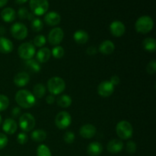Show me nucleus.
<instances>
[{
  "mask_svg": "<svg viewBox=\"0 0 156 156\" xmlns=\"http://www.w3.org/2000/svg\"><path fill=\"white\" fill-rule=\"evenodd\" d=\"M15 101L16 103L21 108L27 109L32 108L35 105L36 98L31 92L25 89L19 90L15 94Z\"/></svg>",
  "mask_w": 156,
  "mask_h": 156,
  "instance_id": "1",
  "label": "nucleus"
},
{
  "mask_svg": "<svg viewBox=\"0 0 156 156\" xmlns=\"http://www.w3.org/2000/svg\"><path fill=\"white\" fill-rule=\"evenodd\" d=\"M154 27V21L150 16L143 15L139 18L136 21L135 28L138 33L147 34L152 30Z\"/></svg>",
  "mask_w": 156,
  "mask_h": 156,
  "instance_id": "2",
  "label": "nucleus"
},
{
  "mask_svg": "<svg viewBox=\"0 0 156 156\" xmlns=\"http://www.w3.org/2000/svg\"><path fill=\"white\" fill-rule=\"evenodd\" d=\"M47 88L48 91L51 93L53 95L59 94L65 90L66 82L62 78L54 76L50 78L47 82Z\"/></svg>",
  "mask_w": 156,
  "mask_h": 156,
  "instance_id": "3",
  "label": "nucleus"
},
{
  "mask_svg": "<svg viewBox=\"0 0 156 156\" xmlns=\"http://www.w3.org/2000/svg\"><path fill=\"white\" fill-rule=\"evenodd\" d=\"M116 132L119 138L121 140H129L133 136V128L128 121L122 120L117 124Z\"/></svg>",
  "mask_w": 156,
  "mask_h": 156,
  "instance_id": "4",
  "label": "nucleus"
},
{
  "mask_svg": "<svg viewBox=\"0 0 156 156\" xmlns=\"http://www.w3.org/2000/svg\"><path fill=\"white\" fill-rule=\"evenodd\" d=\"M36 50L34 44L31 43L25 42L21 44L18 49V53L21 59L28 60L34 56Z\"/></svg>",
  "mask_w": 156,
  "mask_h": 156,
  "instance_id": "5",
  "label": "nucleus"
},
{
  "mask_svg": "<svg viewBox=\"0 0 156 156\" xmlns=\"http://www.w3.org/2000/svg\"><path fill=\"white\" fill-rule=\"evenodd\" d=\"M30 8L34 15H43L49 9L48 0H30Z\"/></svg>",
  "mask_w": 156,
  "mask_h": 156,
  "instance_id": "6",
  "label": "nucleus"
},
{
  "mask_svg": "<svg viewBox=\"0 0 156 156\" xmlns=\"http://www.w3.org/2000/svg\"><path fill=\"white\" fill-rule=\"evenodd\" d=\"M36 121L35 118L30 113H24L19 118V126L24 132H30L34 128Z\"/></svg>",
  "mask_w": 156,
  "mask_h": 156,
  "instance_id": "7",
  "label": "nucleus"
},
{
  "mask_svg": "<svg viewBox=\"0 0 156 156\" xmlns=\"http://www.w3.org/2000/svg\"><path fill=\"white\" fill-rule=\"evenodd\" d=\"M10 31L12 37L17 40L25 39L28 33L27 27L21 22H17L12 24Z\"/></svg>",
  "mask_w": 156,
  "mask_h": 156,
  "instance_id": "8",
  "label": "nucleus"
},
{
  "mask_svg": "<svg viewBox=\"0 0 156 156\" xmlns=\"http://www.w3.org/2000/svg\"><path fill=\"white\" fill-rule=\"evenodd\" d=\"M72 123V117L66 111H61L58 113L55 118V124L59 129H65L70 126Z\"/></svg>",
  "mask_w": 156,
  "mask_h": 156,
  "instance_id": "9",
  "label": "nucleus"
},
{
  "mask_svg": "<svg viewBox=\"0 0 156 156\" xmlns=\"http://www.w3.org/2000/svg\"><path fill=\"white\" fill-rule=\"evenodd\" d=\"M64 32L61 27H55L50 31L48 34V41L51 45L58 46L62 41Z\"/></svg>",
  "mask_w": 156,
  "mask_h": 156,
  "instance_id": "10",
  "label": "nucleus"
},
{
  "mask_svg": "<svg viewBox=\"0 0 156 156\" xmlns=\"http://www.w3.org/2000/svg\"><path fill=\"white\" fill-rule=\"evenodd\" d=\"M114 91V86L110 81H104L98 87V93L103 98L110 97Z\"/></svg>",
  "mask_w": 156,
  "mask_h": 156,
  "instance_id": "11",
  "label": "nucleus"
},
{
  "mask_svg": "<svg viewBox=\"0 0 156 156\" xmlns=\"http://www.w3.org/2000/svg\"><path fill=\"white\" fill-rule=\"evenodd\" d=\"M110 30L114 37H120L124 34L125 31H126V27L121 21H114L110 25Z\"/></svg>",
  "mask_w": 156,
  "mask_h": 156,
  "instance_id": "12",
  "label": "nucleus"
},
{
  "mask_svg": "<svg viewBox=\"0 0 156 156\" xmlns=\"http://www.w3.org/2000/svg\"><path fill=\"white\" fill-rule=\"evenodd\" d=\"M97 129L96 127L92 124L83 125L79 129V134L84 139H91L95 136Z\"/></svg>",
  "mask_w": 156,
  "mask_h": 156,
  "instance_id": "13",
  "label": "nucleus"
},
{
  "mask_svg": "<svg viewBox=\"0 0 156 156\" xmlns=\"http://www.w3.org/2000/svg\"><path fill=\"white\" fill-rule=\"evenodd\" d=\"M2 129L5 133L12 135L18 129V125L14 119L7 118L4 120L2 124Z\"/></svg>",
  "mask_w": 156,
  "mask_h": 156,
  "instance_id": "14",
  "label": "nucleus"
},
{
  "mask_svg": "<svg viewBox=\"0 0 156 156\" xmlns=\"http://www.w3.org/2000/svg\"><path fill=\"white\" fill-rule=\"evenodd\" d=\"M123 149V143L121 140L114 139L111 140L107 146V149L112 154H117L121 152Z\"/></svg>",
  "mask_w": 156,
  "mask_h": 156,
  "instance_id": "15",
  "label": "nucleus"
},
{
  "mask_svg": "<svg viewBox=\"0 0 156 156\" xmlns=\"http://www.w3.org/2000/svg\"><path fill=\"white\" fill-rule=\"evenodd\" d=\"M98 50L99 52H101L102 54L110 55L114 53V50H115V45L111 41L106 40V41H104L99 45Z\"/></svg>",
  "mask_w": 156,
  "mask_h": 156,
  "instance_id": "16",
  "label": "nucleus"
},
{
  "mask_svg": "<svg viewBox=\"0 0 156 156\" xmlns=\"http://www.w3.org/2000/svg\"><path fill=\"white\" fill-rule=\"evenodd\" d=\"M103 152V146L98 142H92L87 147V153L90 156H98Z\"/></svg>",
  "mask_w": 156,
  "mask_h": 156,
  "instance_id": "17",
  "label": "nucleus"
},
{
  "mask_svg": "<svg viewBox=\"0 0 156 156\" xmlns=\"http://www.w3.org/2000/svg\"><path fill=\"white\" fill-rule=\"evenodd\" d=\"M44 21L48 25L50 26H56L60 23L61 17L57 12H50L47 13V15L44 17Z\"/></svg>",
  "mask_w": 156,
  "mask_h": 156,
  "instance_id": "18",
  "label": "nucleus"
},
{
  "mask_svg": "<svg viewBox=\"0 0 156 156\" xmlns=\"http://www.w3.org/2000/svg\"><path fill=\"white\" fill-rule=\"evenodd\" d=\"M30 82V76L27 73H19L14 78V83L18 87H24Z\"/></svg>",
  "mask_w": 156,
  "mask_h": 156,
  "instance_id": "19",
  "label": "nucleus"
},
{
  "mask_svg": "<svg viewBox=\"0 0 156 156\" xmlns=\"http://www.w3.org/2000/svg\"><path fill=\"white\" fill-rule=\"evenodd\" d=\"M13 44L8 38L4 37H0V53L3 54H7L13 50Z\"/></svg>",
  "mask_w": 156,
  "mask_h": 156,
  "instance_id": "20",
  "label": "nucleus"
},
{
  "mask_svg": "<svg viewBox=\"0 0 156 156\" xmlns=\"http://www.w3.org/2000/svg\"><path fill=\"white\" fill-rule=\"evenodd\" d=\"M37 60L41 63L47 62L51 56V51L47 47H43L38 50L37 53Z\"/></svg>",
  "mask_w": 156,
  "mask_h": 156,
  "instance_id": "21",
  "label": "nucleus"
},
{
  "mask_svg": "<svg viewBox=\"0 0 156 156\" xmlns=\"http://www.w3.org/2000/svg\"><path fill=\"white\" fill-rule=\"evenodd\" d=\"M1 17L5 22H12L16 18V12L12 8H5L2 11Z\"/></svg>",
  "mask_w": 156,
  "mask_h": 156,
  "instance_id": "22",
  "label": "nucleus"
},
{
  "mask_svg": "<svg viewBox=\"0 0 156 156\" xmlns=\"http://www.w3.org/2000/svg\"><path fill=\"white\" fill-rule=\"evenodd\" d=\"M88 38H89V36L88 33L83 30H77L73 34V39L79 44H86L87 41H88Z\"/></svg>",
  "mask_w": 156,
  "mask_h": 156,
  "instance_id": "23",
  "label": "nucleus"
},
{
  "mask_svg": "<svg viewBox=\"0 0 156 156\" xmlns=\"http://www.w3.org/2000/svg\"><path fill=\"white\" fill-rule=\"evenodd\" d=\"M143 47L146 51L155 52L156 50V41L152 37H147L143 40Z\"/></svg>",
  "mask_w": 156,
  "mask_h": 156,
  "instance_id": "24",
  "label": "nucleus"
},
{
  "mask_svg": "<svg viewBox=\"0 0 156 156\" xmlns=\"http://www.w3.org/2000/svg\"><path fill=\"white\" fill-rule=\"evenodd\" d=\"M30 137L33 141L41 143V142H44L47 138V133L43 129H36L31 133Z\"/></svg>",
  "mask_w": 156,
  "mask_h": 156,
  "instance_id": "25",
  "label": "nucleus"
},
{
  "mask_svg": "<svg viewBox=\"0 0 156 156\" xmlns=\"http://www.w3.org/2000/svg\"><path fill=\"white\" fill-rule=\"evenodd\" d=\"M56 102L59 107L62 108H66L72 105L73 100H72L71 97L68 94H62V95L58 97Z\"/></svg>",
  "mask_w": 156,
  "mask_h": 156,
  "instance_id": "26",
  "label": "nucleus"
},
{
  "mask_svg": "<svg viewBox=\"0 0 156 156\" xmlns=\"http://www.w3.org/2000/svg\"><path fill=\"white\" fill-rule=\"evenodd\" d=\"M25 66H27V68L28 69H30V71L35 73H39L41 69V67L39 62L37 61L36 59H28V60H25Z\"/></svg>",
  "mask_w": 156,
  "mask_h": 156,
  "instance_id": "27",
  "label": "nucleus"
},
{
  "mask_svg": "<svg viewBox=\"0 0 156 156\" xmlns=\"http://www.w3.org/2000/svg\"><path fill=\"white\" fill-rule=\"evenodd\" d=\"M34 95L37 98H42L46 94V88L43 84L38 83L34 85L33 88Z\"/></svg>",
  "mask_w": 156,
  "mask_h": 156,
  "instance_id": "28",
  "label": "nucleus"
},
{
  "mask_svg": "<svg viewBox=\"0 0 156 156\" xmlns=\"http://www.w3.org/2000/svg\"><path fill=\"white\" fill-rule=\"evenodd\" d=\"M37 156H52L50 149L46 145L42 144L39 146L37 149Z\"/></svg>",
  "mask_w": 156,
  "mask_h": 156,
  "instance_id": "29",
  "label": "nucleus"
},
{
  "mask_svg": "<svg viewBox=\"0 0 156 156\" xmlns=\"http://www.w3.org/2000/svg\"><path fill=\"white\" fill-rule=\"evenodd\" d=\"M64 54H65V50L62 47L59 45L56 46L51 51V55H53V57L56 59H60L64 56Z\"/></svg>",
  "mask_w": 156,
  "mask_h": 156,
  "instance_id": "30",
  "label": "nucleus"
},
{
  "mask_svg": "<svg viewBox=\"0 0 156 156\" xmlns=\"http://www.w3.org/2000/svg\"><path fill=\"white\" fill-rule=\"evenodd\" d=\"M44 27L43 21L39 18H34L33 21H31V28L34 32H39Z\"/></svg>",
  "mask_w": 156,
  "mask_h": 156,
  "instance_id": "31",
  "label": "nucleus"
},
{
  "mask_svg": "<svg viewBox=\"0 0 156 156\" xmlns=\"http://www.w3.org/2000/svg\"><path fill=\"white\" fill-rule=\"evenodd\" d=\"M9 106V98L4 94H0V111H3Z\"/></svg>",
  "mask_w": 156,
  "mask_h": 156,
  "instance_id": "32",
  "label": "nucleus"
},
{
  "mask_svg": "<svg viewBox=\"0 0 156 156\" xmlns=\"http://www.w3.org/2000/svg\"><path fill=\"white\" fill-rule=\"evenodd\" d=\"M46 44V37L44 35H37L34 39V45L37 47H41Z\"/></svg>",
  "mask_w": 156,
  "mask_h": 156,
  "instance_id": "33",
  "label": "nucleus"
},
{
  "mask_svg": "<svg viewBox=\"0 0 156 156\" xmlns=\"http://www.w3.org/2000/svg\"><path fill=\"white\" fill-rule=\"evenodd\" d=\"M63 140L68 144H71L74 142L75 140V134L73 132L71 131H68V132L66 133L63 136Z\"/></svg>",
  "mask_w": 156,
  "mask_h": 156,
  "instance_id": "34",
  "label": "nucleus"
},
{
  "mask_svg": "<svg viewBox=\"0 0 156 156\" xmlns=\"http://www.w3.org/2000/svg\"><path fill=\"white\" fill-rule=\"evenodd\" d=\"M146 70L147 73L150 75H154L156 72V62L155 59L152 60L148 63L146 66Z\"/></svg>",
  "mask_w": 156,
  "mask_h": 156,
  "instance_id": "35",
  "label": "nucleus"
},
{
  "mask_svg": "<svg viewBox=\"0 0 156 156\" xmlns=\"http://www.w3.org/2000/svg\"><path fill=\"white\" fill-rule=\"evenodd\" d=\"M126 151L129 154H134L136 151V144L133 141H129L126 144Z\"/></svg>",
  "mask_w": 156,
  "mask_h": 156,
  "instance_id": "36",
  "label": "nucleus"
},
{
  "mask_svg": "<svg viewBox=\"0 0 156 156\" xmlns=\"http://www.w3.org/2000/svg\"><path fill=\"white\" fill-rule=\"evenodd\" d=\"M27 140H28V137L25 133H20L17 136V141L19 144L24 145L27 143Z\"/></svg>",
  "mask_w": 156,
  "mask_h": 156,
  "instance_id": "37",
  "label": "nucleus"
},
{
  "mask_svg": "<svg viewBox=\"0 0 156 156\" xmlns=\"http://www.w3.org/2000/svg\"><path fill=\"white\" fill-rule=\"evenodd\" d=\"M29 13H30V12L27 11V9H26V8L23 7V8H21V9L18 10V17H19L20 19H26V18L27 19V17H28Z\"/></svg>",
  "mask_w": 156,
  "mask_h": 156,
  "instance_id": "38",
  "label": "nucleus"
},
{
  "mask_svg": "<svg viewBox=\"0 0 156 156\" xmlns=\"http://www.w3.org/2000/svg\"><path fill=\"white\" fill-rule=\"evenodd\" d=\"M8 137L4 133H0V150L2 149H4L8 144Z\"/></svg>",
  "mask_w": 156,
  "mask_h": 156,
  "instance_id": "39",
  "label": "nucleus"
},
{
  "mask_svg": "<svg viewBox=\"0 0 156 156\" xmlns=\"http://www.w3.org/2000/svg\"><path fill=\"white\" fill-rule=\"evenodd\" d=\"M98 50L94 46H91V47H89L86 50V53L89 56H94V55L97 54Z\"/></svg>",
  "mask_w": 156,
  "mask_h": 156,
  "instance_id": "40",
  "label": "nucleus"
},
{
  "mask_svg": "<svg viewBox=\"0 0 156 156\" xmlns=\"http://www.w3.org/2000/svg\"><path fill=\"white\" fill-rule=\"evenodd\" d=\"M110 82H111V83L114 86L119 85V83H120V77L117 76H113L111 78V79H110Z\"/></svg>",
  "mask_w": 156,
  "mask_h": 156,
  "instance_id": "41",
  "label": "nucleus"
},
{
  "mask_svg": "<svg viewBox=\"0 0 156 156\" xmlns=\"http://www.w3.org/2000/svg\"><path fill=\"white\" fill-rule=\"evenodd\" d=\"M21 108H18V107H16V108H14L13 110L12 111V115L13 117H18V116L21 114Z\"/></svg>",
  "mask_w": 156,
  "mask_h": 156,
  "instance_id": "42",
  "label": "nucleus"
},
{
  "mask_svg": "<svg viewBox=\"0 0 156 156\" xmlns=\"http://www.w3.org/2000/svg\"><path fill=\"white\" fill-rule=\"evenodd\" d=\"M55 101H56V99H55V97L53 94L47 96V98H46V101H47V103L48 105H53L55 102Z\"/></svg>",
  "mask_w": 156,
  "mask_h": 156,
  "instance_id": "43",
  "label": "nucleus"
},
{
  "mask_svg": "<svg viewBox=\"0 0 156 156\" xmlns=\"http://www.w3.org/2000/svg\"><path fill=\"white\" fill-rule=\"evenodd\" d=\"M8 2V0H0V8L5 5Z\"/></svg>",
  "mask_w": 156,
  "mask_h": 156,
  "instance_id": "44",
  "label": "nucleus"
},
{
  "mask_svg": "<svg viewBox=\"0 0 156 156\" xmlns=\"http://www.w3.org/2000/svg\"><path fill=\"white\" fill-rule=\"evenodd\" d=\"M5 33V28L2 26H0V35H2Z\"/></svg>",
  "mask_w": 156,
  "mask_h": 156,
  "instance_id": "45",
  "label": "nucleus"
},
{
  "mask_svg": "<svg viewBox=\"0 0 156 156\" xmlns=\"http://www.w3.org/2000/svg\"><path fill=\"white\" fill-rule=\"evenodd\" d=\"M27 1V0H15L17 4H24V3H25Z\"/></svg>",
  "mask_w": 156,
  "mask_h": 156,
  "instance_id": "46",
  "label": "nucleus"
},
{
  "mask_svg": "<svg viewBox=\"0 0 156 156\" xmlns=\"http://www.w3.org/2000/svg\"><path fill=\"white\" fill-rule=\"evenodd\" d=\"M2 121V117H1V115H0V125H1Z\"/></svg>",
  "mask_w": 156,
  "mask_h": 156,
  "instance_id": "47",
  "label": "nucleus"
},
{
  "mask_svg": "<svg viewBox=\"0 0 156 156\" xmlns=\"http://www.w3.org/2000/svg\"><path fill=\"white\" fill-rule=\"evenodd\" d=\"M5 156H9V155H5Z\"/></svg>",
  "mask_w": 156,
  "mask_h": 156,
  "instance_id": "48",
  "label": "nucleus"
},
{
  "mask_svg": "<svg viewBox=\"0 0 156 156\" xmlns=\"http://www.w3.org/2000/svg\"><path fill=\"white\" fill-rule=\"evenodd\" d=\"M0 156H1V155H0Z\"/></svg>",
  "mask_w": 156,
  "mask_h": 156,
  "instance_id": "49",
  "label": "nucleus"
}]
</instances>
